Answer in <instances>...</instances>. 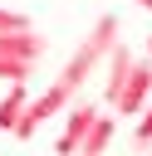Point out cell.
<instances>
[{
  "label": "cell",
  "mask_w": 152,
  "mask_h": 156,
  "mask_svg": "<svg viewBox=\"0 0 152 156\" xmlns=\"http://www.w3.org/2000/svg\"><path fill=\"white\" fill-rule=\"evenodd\" d=\"M132 63H137V54H132L127 44H118L113 58H108V73H103V98H108V102H113V93L123 88V78L132 73Z\"/></svg>",
  "instance_id": "6"
},
{
  "label": "cell",
  "mask_w": 152,
  "mask_h": 156,
  "mask_svg": "<svg viewBox=\"0 0 152 156\" xmlns=\"http://www.w3.org/2000/svg\"><path fill=\"white\" fill-rule=\"evenodd\" d=\"M25 107H29V93H25V83H10V93L0 98V132H15V122L25 117Z\"/></svg>",
  "instance_id": "8"
},
{
  "label": "cell",
  "mask_w": 152,
  "mask_h": 156,
  "mask_svg": "<svg viewBox=\"0 0 152 156\" xmlns=\"http://www.w3.org/2000/svg\"><path fill=\"white\" fill-rule=\"evenodd\" d=\"M93 122H98V107H93V102H74V107L64 112V132H59V141H54V156H78V146H83V136H88Z\"/></svg>",
  "instance_id": "5"
},
{
  "label": "cell",
  "mask_w": 152,
  "mask_h": 156,
  "mask_svg": "<svg viewBox=\"0 0 152 156\" xmlns=\"http://www.w3.org/2000/svg\"><path fill=\"white\" fill-rule=\"evenodd\" d=\"M113 136H118V117H98V122L88 127V136H83L78 156H103V151L113 146Z\"/></svg>",
  "instance_id": "7"
},
{
  "label": "cell",
  "mask_w": 152,
  "mask_h": 156,
  "mask_svg": "<svg viewBox=\"0 0 152 156\" xmlns=\"http://www.w3.org/2000/svg\"><path fill=\"white\" fill-rule=\"evenodd\" d=\"M10 29H29V15H20V10H0V34H10Z\"/></svg>",
  "instance_id": "10"
},
{
  "label": "cell",
  "mask_w": 152,
  "mask_h": 156,
  "mask_svg": "<svg viewBox=\"0 0 152 156\" xmlns=\"http://www.w3.org/2000/svg\"><path fill=\"white\" fill-rule=\"evenodd\" d=\"M147 156H152V146H147Z\"/></svg>",
  "instance_id": "13"
},
{
  "label": "cell",
  "mask_w": 152,
  "mask_h": 156,
  "mask_svg": "<svg viewBox=\"0 0 152 156\" xmlns=\"http://www.w3.org/2000/svg\"><path fill=\"white\" fill-rule=\"evenodd\" d=\"M44 49H49V39L39 29H10V34H0V78L5 83H25L39 68Z\"/></svg>",
  "instance_id": "2"
},
{
  "label": "cell",
  "mask_w": 152,
  "mask_h": 156,
  "mask_svg": "<svg viewBox=\"0 0 152 156\" xmlns=\"http://www.w3.org/2000/svg\"><path fill=\"white\" fill-rule=\"evenodd\" d=\"M69 102H74V93H69L64 83H49V88H44L39 98H29V107H25V117L15 122V136H20V141H29V136H34V132H39V127H44L49 117H59V112H69Z\"/></svg>",
  "instance_id": "3"
},
{
  "label": "cell",
  "mask_w": 152,
  "mask_h": 156,
  "mask_svg": "<svg viewBox=\"0 0 152 156\" xmlns=\"http://www.w3.org/2000/svg\"><path fill=\"white\" fill-rule=\"evenodd\" d=\"M132 141H137V151H147V146H152V107L137 117V127H132Z\"/></svg>",
  "instance_id": "9"
},
{
  "label": "cell",
  "mask_w": 152,
  "mask_h": 156,
  "mask_svg": "<svg viewBox=\"0 0 152 156\" xmlns=\"http://www.w3.org/2000/svg\"><path fill=\"white\" fill-rule=\"evenodd\" d=\"M147 58H152V34H147Z\"/></svg>",
  "instance_id": "12"
},
{
  "label": "cell",
  "mask_w": 152,
  "mask_h": 156,
  "mask_svg": "<svg viewBox=\"0 0 152 156\" xmlns=\"http://www.w3.org/2000/svg\"><path fill=\"white\" fill-rule=\"evenodd\" d=\"M132 5H142V10H152V0H132Z\"/></svg>",
  "instance_id": "11"
},
{
  "label": "cell",
  "mask_w": 152,
  "mask_h": 156,
  "mask_svg": "<svg viewBox=\"0 0 152 156\" xmlns=\"http://www.w3.org/2000/svg\"><path fill=\"white\" fill-rule=\"evenodd\" d=\"M118 29H123V20H118L113 10H108V15H98V20H93V29H88V34L78 39V49L69 54V63L59 68V78H54V83H64V88L78 98V88H83V83H88V78L113 58V49L123 44V39H118Z\"/></svg>",
  "instance_id": "1"
},
{
  "label": "cell",
  "mask_w": 152,
  "mask_h": 156,
  "mask_svg": "<svg viewBox=\"0 0 152 156\" xmlns=\"http://www.w3.org/2000/svg\"><path fill=\"white\" fill-rule=\"evenodd\" d=\"M147 107H152V58H137L132 73L123 78V88L113 93V112H123V117H142Z\"/></svg>",
  "instance_id": "4"
}]
</instances>
